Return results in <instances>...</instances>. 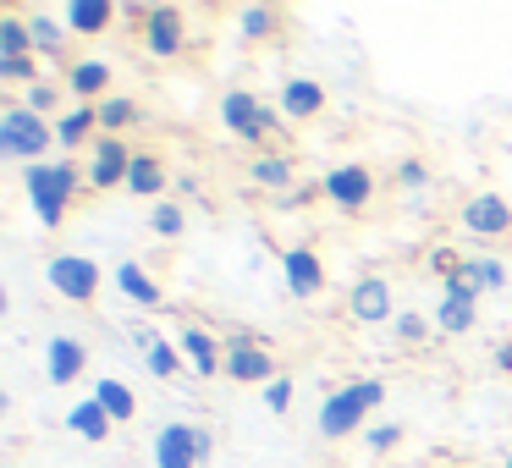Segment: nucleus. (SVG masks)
<instances>
[{"instance_id": "nucleus-1", "label": "nucleus", "mask_w": 512, "mask_h": 468, "mask_svg": "<svg viewBox=\"0 0 512 468\" xmlns=\"http://www.w3.org/2000/svg\"><path fill=\"white\" fill-rule=\"evenodd\" d=\"M89 188L78 160H39V166H23V193H28V210L45 232H61L78 204V193Z\"/></svg>"}, {"instance_id": "nucleus-2", "label": "nucleus", "mask_w": 512, "mask_h": 468, "mask_svg": "<svg viewBox=\"0 0 512 468\" xmlns=\"http://www.w3.org/2000/svg\"><path fill=\"white\" fill-rule=\"evenodd\" d=\"M50 149H56V122H50V116H34L23 100L0 105V160H12V166H39Z\"/></svg>"}, {"instance_id": "nucleus-3", "label": "nucleus", "mask_w": 512, "mask_h": 468, "mask_svg": "<svg viewBox=\"0 0 512 468\" xmlns=\"http://www.w3.org/2000/svg\"><path fill=\"white\" fill-rule=\"evenodd\" d=\"M215 457V435L204 424H188V419H171L155 430L149 441V463L155 468H204Z\"/></svg>"}, {"instance_id": "nucleus-4", "label": "nucleus", "mask_w": 512, "mask_h": 468, "mask_svg": "<svg viewBox=\"0 0 512 468\" xmlns=\"http://www.w3.org/2000/svg\"><path fill=\"white\" fill-rule=\"evenodd\" d=\"M221 127L237 138V144L254 149V155L270 149V138H276V116H270V105L259 100L254 89H226L221 94Z\"/></svg>"}, {"instance_id": "nucleus-5", "label": "nucleus", "mask_w": 512, "mask_h": 468, "mask_svg": "<svg viewBox=\"0 0 512 468\" xmlns=\"http://www.w3.org/2000/svg\"><path fill=\"white\" fill-rule=\"evenodd\" d=\"M221 342H226V380H232V386H259V391H265L270 380L281 375V369H276V353H270L265 336H254V331H226Z\"/></svg>"}, {"instance_id": "nucleus-6", "label": "nucleus", "mask_w": 512, "mask_h": 468, "mask_svg": "<svg viewBox=\"0 0 512 468\" xmlns=\"http://www.w3.org/2000/svg\"><path fill=\"white\" fill-rule=\"evenodd\" d=\"M45 281H50V292H56L61 303H94L100 298V287H105V270L94 265L89 254H50L45 259Z\"/></svg>"}, {"instance_id": "nucleus-7", "label": "nucleus", "mask_w": 512, "mask_h": 468, "mask_svg": "<svg viewBox=\"0 0 512 468\" xmlns=\"http://www.w3.org/2000/svg\"><path fill=\"white\" fill-rule=\"evenodd\" d=\"M320 199L342 215H364L375 204V171L364 160H342V166H331L320 177Z\"/></svg>"}, {"instance_id": "nucleus-8", "label": "nucleus", "mask_w": 512, "mask_h": 468, "mask_svg": "<svg viewBox=\"0 0 512 468\" xmlns=\"http://www.w3.org/2000/svg\"><path fill=\"white\" fill-rule=\"evenodd\" d=\"M133 155H138V149L127 144V138L100 133V138L89 144V155H83V177H89V188H94V193H116V188H127Z\"/></svg>"}, {"instance_id": "nucleus-9", "label": "nucleus", "mask_w": 512, "mask_h": 468, "mask_svg": "<svg viewBox=\"0 0 512 468\" xmlns=\"http://www.w3.org/2000/svg\"><path fill=\"white\" fill-rule=\"evenodd\" d=\"M435 336H468L479 325V287L457 270L452 281H441V303H435Z\"/></svg>"}, {"instance_id": "nucleus-10", "label": "nucleus", "mask_w": 512, "mask_h": 468, "mask_svg": "<svg viewBox=\"0 0 512 468\" xmlns=\"http://www.w3.org/2000/svg\"><path fill=\"white\" fill-rule=\"evenodd\" d=\"M138 45L155 61H177L182 50H188V12H182V6H155V12L138 23Z\"/></svg>"}, {"instance_id": "nucleus-11", "label": "nucleus", "mask_w": 512, "mask_h": 468, "mask_svg": "<svg viewBox=\"0 0 512 468\" xmlns=\"http://www.w3.org/2000/svg\"><path fill=\"white\" fill-rule=\"evenodd\" d=\"M457 221H463L468 237H485V243H501V237H512V204L501 199V193H468L463 204H457Z\"/></svg>"}, {"instance_id": "nucleus-12", "label": "nucleus", "mask_w": 512, "mask_h": 468, "mask_svg": "<svg viewBox=\"0 0 512 468\" xmlns=\"http://www.w3.org/2000/svg\"><path fill=\"white\" fill-rule=\"evenodd\" d=\"M369 408L358 402V391L353 386H336L331 397L320 402V413H314V430L325 435V441H347V435H364L369 430Z\"/></svg>"}, {"instance_id": "nucleus-13", "label": "nucleus", "mask_w": 512, "mask_h": 468, "mask_svg": "<svg viewBox=\"0 0 512 468\" xmlns=\"http://www.w3.org/2000/svg\"><path fill=\"white\" fill-rule=\"evenodd\" d=\"M397 292H391L386 276H358L353 287H347V320L353 325H386L397 320Z\"/></svg>"}, {"instance_id": "nucleus-14", "label": "nucleus", "mask_w": 512, "mask_h": 468, "mask_svg": "<svg viewBox=\"0 0 512 468\" xmlns=\"http://www.w3.org/2000/svg\"><path fill=\"white\" fill-rule=\"evenodd\" d=\"M281 281H287V292L298 303L320 298V292H325V259H320V248H309V243L281 248Z\"/></svg>"}, {"instance_id": "nucleus-15", "label": "nucleus", "mask_w": 512, "mask_h": 468, "mask_svg": "<svg viewBox=\"0 0 512 468\" xmlns=\"http://www.w3.org/2000/svg\"><path fill=\"white\" fill-rule=\"evenodd\" d=\"M61 83H67L72 105H100L111 100V83H116V67L105 56H78L61 67Z\"/></svg>"}, {"instance_id": "nucleus-16", "label": "nucleus", "mask_w": 512, "mask_h": 468, "mask_svg": "<svg viewBox=\"0 0 512 468\" xmlns=\"http://www.w3.org/2000/svg\"><path fill=\"white\" fill-rule=\"evenodd\" d=\"M171 342L182 347V358L193 364V375H204V380L226 375V342L210 331V325L188 320V325H177V336H171Z\"/></svg>"}, {"instance_id": "nucleus-17", "label": "nucleus", "mask_w": 512, "mask_h": 468, "mask_svg": "<svg viewBox=\"0 0 512 468\" xmlns=\"http://www.w3.org/2000/svg\"><path fill=\"white\" fill-rule=\"evenodd\" d=\"M83 369H89V347L78 336H67V331L45 336V380L50 386H72V380H83Z\"/></svg>"}, {"instance_id": "nucleus-18", "label": "nucleus", "mask_w": 512, "mask_h": 468, "mask_svg": "<svg viewBox=\"0 0 512 468\" xmlns=\"http://www.w3.org/2000/svg\"><path fill=\"white\" fill-rule=\"evenodd\" d=\"M276 111H281V122H292V127L325 116V83L320 78H287L276 94Z\"/></svg>"}, {"instance_id": "nucleus-19", "label": "nucleus", "mask_w": 512, "mask_h": 468, "mask_svg": "<svg viewBox=\"0 0 512 468\" xmlns=\"http://www.w3.org/2000/svg\"><path fill=\"white\" fill-rule=\"evenodd\" d=\"M61 17H67L72 39H100V34H111V28L122 23V6H116V0H67Z\"/></svg>"}, {"instance_id": "nucleus-20", "label": "nucleus", "mask_w": 512, "mask_h": 468, "mask_svg": "<svg viewBox=\"0 0 512 468\" xmlns=\"http://www.w3.org/2000/svg\"><path fill=\"white\" fill-rule=\"evenodd\" d=\"M248 182L265 193H281L287 199L292 188H298V160L287 155V149H259L254 160H248Z\"/></svg>"}, {"instance_id": "nucleus-21", "label": "nucleus", "mask_w": 512, "mask_h": 468, "mask_svg": "<svg viewBox=\"0 0 512 468\" xmlns=\"http://www.w3.org/2000/svg\"><path fill=\"white\" fill-rule=\"evenodd\" d=\"M94 138H100V105H67V111L56 116V149L89 155Z\"/></svg>"}, {"instance_id": "nucleus-22", "label": "nucleus", "mask_w": 512, "mask_h": 468, "mask_svg": "<svg viewBox=\"0 0 512 468\" xmlns=\"http://www.w3.org/2000/svg\"><path fill=\"white\" fill-rule=\"evenodd\" d=\"M111 281H116V292H122L133 309H166V287H160L138 259H122V265L111 270Z\"/></svg>"}, {"instance_id": "nucleus-23", "label": "nucleus", "mask_w": 512, "mask_h": 468, "mask_svg": "<svg viewBox=\"0 0 512 468\" xmlns=\"http://www.w3.org/2000/svg\"><path fill=\"white\" fill-rule=\"evenodd\" d=\"M166 155H160V149H138L133 155V171H127V193H133V199H166Z\"/></svg>"}, {"instance_id": "nucleus-24", "label": "nucleus", "mask_w": 512, "mask_h": 468, "mask_svg": "<svg viewBox=\"0 0 512 468\" xmlns=\"http://www.w3.org/2000/svg\"><path fill=\"white\" fill-rule=\"evenodd\" d=\"M28 34H34V56L39 61H56L61 56V50H67V17H61V12H50V6H28Z\"/></svg>"}, {"instance_id": "nucleus-25", "label": "nucleus", "mask_w": 512, "mask_h": 468, "mask_svg": "<svg viewBox=\"0 0 512 468\" xmlns=\"http://www.w3.org/2000/svg\"><path fill=\"white\" fill-rule=\"evenodd\" d=\"M67 430L78 435V441H89V446H100V441H111V430H116V419L100 408L94 397H83V402H72L67 408Z\"/></svg>"}, {"instance_id": "nucleus-26", "label": "nucleus", "mask_w": 512, "mask_h": 468, "mask_svg": "<svg viewBox=\"0 0 512 468\" xmlns=\"http://www.w3.org/2000/svg\"><path fill=\"white\" fill-rule=\"evenodd\" d=\"M281 23H287L281 6H243V12H237V39H243V45H270V39L281 34Z\"/></svg>"}, {"instance_id": "nucleus-27", "label": "nucleus", "mask_w": 512, "mask_h": 468, "mask_svg": "<svg viewBox=\"0 0 512 468\" xmlns=\"http://www.w3.org/2000/svg\"><path fill=\"white\" fill-rule=\"evenodd\" d=\"M89 397L100 402V408L111 413L116 424H133V419H138V391L127 386V380H111V375H105V380H94Z\"/></svg>"}, {"instance_id": "nucleus-28", "label": "nucleus", "mask_w": 512, "mask_h": 468, "mask_svg": "<svg viewBox=\"0 0 512 468\" xmlns=\"http://www.w3.org/2000/svg\"><path fill=\"white\" fill-rule=\"evenodd\" d=\"M138 122H144V105H138L133 94H111V100H100V133L127 138Z\"/></svg>"}, {"instance_id": "nucleus-29", "label": "nucleus", "mask_w": 512, "mask_h": 468, "mask_svg": "<svg viewBox=\"0 0 512 468\" xmlns=\"http://www.w3.org/2000/svg\"><path fill=\"white\" fill-rule=\"evenodd\" d=\"M463 276L479 287V298H485V292H507V259H496V254H468V259H463Z\"/></svg>"}, {"instance_id": "nucleus-30", "label": "nucleus", "mask_w": 512, "mask_h": 468, "mask_svg": "<svg viewBox=\"0 0 512 468\" xmlns=\"http://www.w3.org/2000/svg\"><path fill=\"white\" fill-rule=\"evenodd\" d=\"M391 331H397V347H408V353L441 342V336H435V320H430V314H419V309H402L397 320H391Z\"/></svg>"}, {"instance_id": "nucleus-31", "label": "nucleus", "mask_w": 512, "mask_h": 468, "mask_svg": "<svg viewBox=\"0 0 512 468\" xmlns=\"http://www.w3.org/2000/svg\"><path fill=\"white\" fill-rule=\"evenodd\" d=\"M34 56V34H28V12H0V61Z\"/></svg>"}, {"instance_id": "nucleus-32", "label": "nucleus", "mask_w": 512, "mask_h": 468, "mask_svg": "<svg viewBox=\"0 0 512 468\" xmlns=\"http://www.w3.org/2000/svg\"><path fill=\"white\" fill-rule=\"evenodd\" d=\"M61 100H67V83H61V78H39L34 89H23V105H28L34 116H50V122H56V116L67 111Z\"/></svg>"}, {"instance_id": "nucleus-33", "label": "nucleus", "mask_w": 512, "mask_h": 468, "mask_svg": "<svg viewBox=\"0 0 512 468\" xmlns=\"http://www.w3.org/2000/svg\"><path fill=\"white\" fill-rule=\"evenodd\" d=\"M149 232H155V237H166V243H177V237L188 232V210H182L177 199L149 204Z\"/></svg>"}, {"instance_id": "nucleus-34", "label": "nucleus", "mask_w": 512, "mask_h": 468, "mask_svg": "<svg viewBox=\"0 0 512 468\" xmlns=\"http://www.w3.org/2000/svg\"><path fill=\"white\" fill-rule=\"evenodd\" d=\"M182 364H188V358H182V347L171 342V336H160V342H155V347H149V353H144V369H149V375H155V380H171V375H177Z\"/></svg>"}, {"instance_id": "nucleus-35", "label": "nucleus", "mask_w": 512, "mask_h": 468, "mask_svg": "<svg viewBox=\"0 0 512 468\" xmlns=\"http://www.w3.org/2000/svg\"><path fill=\"white\" fill-rule=\"evenodd\" d=\"M391 182H397L402 193H424V188H430L435 177H430V166H424L419 155H402L397 166H391Z\"/></svg>"}, {"instance_id": "nucleus-36", "label": "nucleus", "mask_w": 512, "mask_h": 468, "mask_svg": "<svg viewBox=\"0 0 512 468\" xmlns=\"http://www.w3.org/2000/svg\"><path fill=\"white\" fill-rule=\"evenodd\" d=\"M45 78V61L39 56H17V61H0V83H12V89H34Z\"/></svg>"}, {"instance_id": "nucleus-37", "label": "nucleus", "mask_w": 512, "mask_h": 468, "mask_svg": "<svg viewBox=\"0 0 512 468\" xmlns=\"http://www.w3.org/2000/svg\"><path fill=\"white\" fill-rule=\"evenodd\" d=\"M463 259H468V254H457V248H452V243H435V248H430V254H424V265H430V276H441V281H452V276H457V270H463Z\"/></svg>"}, {"instance_id": "nucleus-38", "label": "nucleus", "mask_w": 512, "mask_h": 468, "mask_svg": "<svg viewBox=\"0 0 512 468\" xmlns=\"http://www.w3.org/2000/svg\"><path fill=\"white\" fill-rule=\"evenodd\" d=\"M364 446H369V452H391V446H402V424H369Z\"/></svg>"}, {"instance_id": "nucleus-39", "label": "nucleus", "mask_w": 512, "mask_h": 468, "mask_svg": "<svg viewBox=\"0 0 512 468\" xmlns=\"http://www.w3.org/2000/svg\"><path fill=\"white\" fill-rule=\"evenodd\" d=\"M347 386L358 391V402H364L369 413H375L380 402H386V380H375V375H358V380H347Z\"/></svg>"}, {"instance_id": "nucleus-40", "label": "nucleus", "mask_w": 512, "mask_h": 468, "mask_svg": "<svg viewBox=\"0 0 512 468\" xmlns=\"http://www.w3.org/2000/svg\"><path fill=\"white\" fill-rule=\"evenodd\" d=\"M265 408H270V413H287V408H292V380H287V375H276V380L265 386Z\"/></svg>"}, {"instance_id": "nucleus-41", "label": "nucleus", "mask_w": 512, "mask_h": 468, "mask_svg": "<svg viewBox=\"0 0 512 468\" xmlns=\"http://www.w3.org/2000/svg\"><path fill=\"white\" fill-rule=\"evenodd\" d=\"M490 358H496V369H501V375H512V342H501Z\"/></svg>"}, {"instance_id": "nucleus-42", "label": "nucleus", "mask_w": 512, "mask_h": 468, "mask_svg": "<svg viewBox=\"0 0 512 468\" xmlns=\"http://www.w3.org/2000/svg\"><path fill=\"white\" fill-rule=\"evenodd\" d=\"M435 468H457V463H435Z\"/></svg>"}, {"instance_id": "nucleus-43", "label": "nucleus", "mask_w": 512, "mask_h": 468, "mask_svg": "<svg viewBox=\"0 0 512 468\" xmlns=\"http://www.w3.org/2000/svg\"><path fill=\"white\" fill-rule=\"evenodd\" d=\"M501 468H512V452H507V463H501Z\"/></svg>"}, {"instance_id": "nucleus-44", "label": "nucleus", "mask_w": 512, "mask_h": 468, "mask_svg": "<svg viewBox=\"0 0 512 468\" xmlns=\"http://www.w3.org/2000/svg\"><path fill=\"white\" fill-rule=\"evenodd\" d=\"M0 468H17V463H0Z\"/></svg>"}]
</instances>
